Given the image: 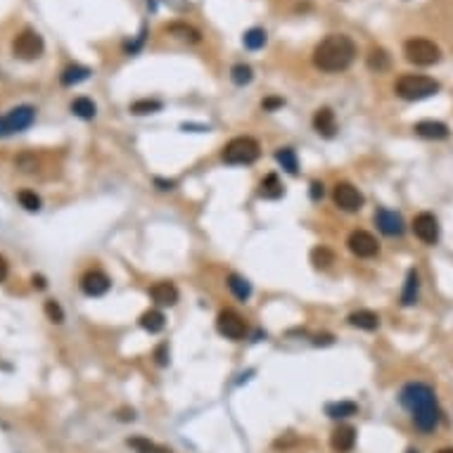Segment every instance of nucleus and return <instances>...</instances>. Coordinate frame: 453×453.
Here are the masks:
<instances>
[{
    "label": "nucleus",
    "instance_id": "1",
    "mask_svg": "<svg viewBox=\"0 0 453 453\" xmlns=\"http://www.w3.org/2000/svg\"><path fill=\"white\" fill-rule=\"evenodd\" d=\"M399 401L413 415V422L420 432H434L441 422V411L437 404V394L425 382H409L399 394Z\"/></svg>",
    "mask_w": 453,
    "mask_h": 453
},
{
    "label": "nucleus",
    "instance_id": "2",
    "mask_svg": "<svg viewBox=\"0 0 453 453\" xmlns=\"http://www.w3.org/2000/svg\"><path fill=\"white\" fill-rule=\"evenodd\" d=\"M354 57H356V45H354L352 38L344 36V33H330L313 50V65L320 72L337 74L352 65Z\"/></svg>",
    "mask_w": 453,
    "mask_h": 453
},
{
    "label": "nucleus",
    "instance_id": "3",
    "mask_svg": "<svg viewBox=\"0 0 453 453\" xmlns=\"http://www.w3.org/2000/svg\"><path fill=\"white\" fill-rule=\"evenodd\" d=\"M394 90L404 100H425V97L439 93V81L429 76H420V74H404L394 85Z\"/></svg>",
    "mask_w": 453,
    "mask_h": 453
},
{
    "label": "nucleus",
    "instance_id": "4",
    "mask_svg": "<svg viewBox=\"0 0 453 453\" xmlns=\"http://www.w3.org/2000/svg\"><path fill=\"white\" fill-rule=\"evenodd\" d=\"M261 154V147L254 138L249 135H240V138H233L226 147H223V162L226 164H254Z\"/></svg>",
    "mask_w": 453,
    "mask_h": 453
},
{
    "label": "nucleus",
    "instance_id": "5",
    "mask_svg": "<svg viewBox=\"0 0 453 453\" xmlns=\"http://www.w3.org/2000/svg\"><path fill=\"white\" fill-rule=\"evenodd\" d=\"M404 55L406 60L418 67H432L441 60L439 45L434 41H427V38H411V41H406Z\"/></svg>",
    "mask_w": 453,
    "mask_h": 453
},
{
    "label": "nucleus",
    "instance_id": "6",
    "mask_svg": "<svg viewBox=\"0 0 453 453\" xmlns=\"http://www.w3.org/2000/svg\"><path fill=\"white\" fill-rule=\"evenodd\" d=\"M45 50V43H43V36L33 28H24L22 33H17V38L13 41V53L15 57L24 62H33L43 55Z\"/></svg>",
    "mask_w": 453,
    "mask_h": 453
},
{
    "label": "nucleus",
    "instance_id": "7",
    "mask_svg": "<svg viewBox=\"0 0 453 453\" xmlns=\"http://www.w3.org/2000/svg\"><path fill=\"white\" fill-rule=\"evenodd\" d=\"M332 202L340 206L342 211L347 214H354V211H361L363 209V195L359 192V188H354L352 183H337L332 188Z\"/></svg>",
    "mask_w": 453,
    "mask_h": 453
},
{
    "label": "nucleus",
    "instance_id": "8",
    "mask_svg": "<svg viewBox=\"0 0 453 453\" xmlns=\"http://www.w3.org/2000/svg\"><path fill=\"white\" fill-rule=\"evenodd\" d=\"M216 328L223 337H228V340H245V335H247V323H245V318L240 316L238 311H233V308H226V311L219 313V318H216Z\"/></svg>",
    "mask_w": 453,
    "mask_h": 453
},
{
    "label": "nucleus",
    "instance_id": "9",
    "mask_svg": "<svg viewBox=\"0 0 453 453\" xmlns=\"http://www.w3.org/2000/svg\"><path fill=\"white\" fill-rule=\"evenodd\" d=\"M347 245H349V249H352V254L359 256V259H370V256H375L377 252H380V242H377L375 235L368 231H354L349 235Z\"/></svg>",
    "mask_w": 453,
    "mask_h": 453
},
{
    "label": "nucleus",
    "instance_id": "10",
    "mask_svg": "<svg viewBox=\"0 0 453 453\" xmlns=\"http://www.w3.org/2000/svg\"><path fill=\"white\" fill-rule=\"evenodd\" d=\"M3 122H5V129H8V135L22 133V131H26L28 126L36 122V110L31 105H19L5 114Z\"/></svg>",
    "mask_w": 453,
    "mask_h": 453
},
{
    "label": "nucleus",
    "instance_id": "11",
    "mask_svg": "<svg viewBox=\"0 0 453 453\" xmlns=\"http://www.w3.org/2000/svg\"><path fill=\"white\" fill-rule=\"evenodd\" d=\"M413 233H415V238L420 240V242L437 245V240H439V221H437V216L429 214V211H422V214H418L415 219H413Z\"/></svg>",
    "mask_w": 453,
    "mask_h": 453
},
{
    "label": "nucleus",
    "instance_id": "12",
    "mask_svg": "<svg viewBox=\"0 0 453 453\" xmlns=\"http://www.w3.org/2000/svg\"><path fill=\"white\" fill-rule=\"evenodd\" d=\"M81 292L83 295H88V297H102V295H107L112 288V280H110V275H107L105 271H100V268H93V271H88V273H83V278H81Z\"/></svg>",
    "mask_w": 453,
    "mask_h": 453
},
{
    "label": "nucleus",
    "instance_id": "13",
    "mask_svg": "<svg viewBox=\"0 0 453 453\" xmlns=\"http://www.w3.org/2000/svg\"><path fill=\"white\" fill-rule=\"evenodd\" d=\"M375 223L385 235H401L404 233V219L397 214V211H389V209H377L375 211Z\"/></svg>",
    "mask_w": 453,
    "mask_h": 453
},
{
    "label": "nucleus",
    "instance_id": "14",
    "mask_svg": "<svg viewBox=\"0 0 453 453\" xmlns=\"http://www.w3.org/2000/svg\"><path fill=\"white\" fill-rule=\"evenodd\" d=\"M150 297L157 306H174L179 302V290H176L174 283H154L150 288Z\"/></svg>",
    "mask_w": 453,
    "mask_h": 453
},
{
    "label": "nucleus",
    "instance_id": "15",
    "mask_svg": "<svg viewBox=\"0 0 453 453\" xmlns=\"http://www.w3.org/2000/svg\"><path fill=\"white\" fill-rule=\"evenodd\" d=\"M330 444L337 453H349L354 446H356V429L349 427V425L337 427L330 437Z\"/></svg>",
    "mask_w": 453,
    "mask_h": 453
},
{
    "label": "nucleus",
    "instance_id": "16",
    "mask_svg": "<svg viewBox=\"0 0 453 453\" xmlns=\"http://www.w3.org/2000/svg\"><path fill=\"white\" fill-rule=\"evenodd\" d=\"M313 129L318 131V135L323 138H332L337 133V122H335V112L328 110V107H320V110L313 114Z\"/></svg>",
    "mask_w": 453,
    "mask_h": 453
},
{
    "label": "nucleus",
    "instance_id": "17",
    "mask_svg": "<svg viewBox=\"0 0 453 453\" xmlns=\"http://www.w3.org/2000/svg\"><path fill=\"white\" fill-rule=\"evenodd\" d=\"M413 131H415L420 138H427V140H444V138H449V126L441 124V122H432V119H427V122H418L413 126Z\"/></svg>",
    "mask_w": 453,
    "mask_h": 453
},
{
    "label": "nucleus",
    "instance_id": "18",
    "mask_svg": "<svg viewBox=\"0 0 453 453\" xmlns=\"http://www.w3.org/2000/svg\"><path fill=\"white\" fill-rule=\"evenodd\" d=\"M285 195V186L283 181L278 179L275 174L263 176V181L259 183V197L263 199H280Z\"/></svg>",
    "mask_w": 453,
    "mask_h": 453
},
{
    "label": "nucleus",
    "instance_id": "19",
    "mask_svg": "<svg viewBox=\"0 0 453 453\" xmlns=\"http://www.w3.org/2000/svg\"><path fill=\"white\" fill-rule=\"evenodd\" d=\"M349 325H354L359 330H377L380 328V316L368 311V308H361V311H354L349 316Z\"/></svg>",
    "mask_w": 453,
    "mask_h": 453
},
{
    "label": "nucleus",
    "instance_id": "20",
    "mask_svg": "<svg viewBox=\"0 0 453 453\" xmlns=\"http://www.w3.org/2000/svg\"><path fill=\"white\" fill-rule=\"evenodd\" d=\"M418 292H420V278H418V273L411 268L409 275H406L404 292H401V304H404V306H413V304L418 302Z\"/></svg>",
    "mask_w": 453,
    "mask_h": 453
},
{
    "label": "nucleus",
    "instance_id": "21",
    "mask_svg": "<svg viewBox=\"0 0 453 453\" xmlns=\"http://www.w3.org/2000/svg\"><path fill=\"white\" fill-rule=\"evenodd\" d=\"M164 325H166V318H164L162 311H157V308H152V311H145L140 316V328L147 330L150 335H154V332H162Z\"/></svg>",
    "mask_w": 453,
    "mask_h": 453
},
{
    "label": "nucleus",
    "instance_id": "22",
    "mask_svg": "<svg viewBox=\"0 0 453 453\" xmlns=\"http://www.w3.org/2000/svg\"><path fill=\"white\" fill-rule=\"evenodd\" d=\"M88 76H90V69H88V67H83V65H72V67H67L65 72H62L60 81H62V85H76V83L85 81Z\"/></svg>",
    "mask_w": 453,
    "mask_h": 453
},
{
    "label": "nucleus",
    "instance_id": "23",
    "mask_svg": "<svg viewBox=\"0 0 453 453\" xmlns=\"http://www.w3.org/2000/svg\"><path fill=\"white\" fill-rule=\"evenodd\" d=\"M275 159H278V164L283 166L288 174H292V176L299 174V162H297V154L292 147H280V150L275 152Z\"/></svg>",
    "mask_w": 453,
    "mask_h": 453
},
{
    "label": "nucleus",
    "instance_id": "24",
    "mask_svg": "<svg viewBox=\"0 0 453 453\" xmlns=\"http://www.w3.org/2000/svg\"><path fill=\"white\" fill-rule=\"evenodd\" d=\"M325 413H328L330 418H335V420H340V418L356 415L359 406L354 404V401H337V404H328V406H325Z\"/></svg>",
    "mask_w": 453,
    "mask_h": 453
},
{
    "label": "nucleus",
    "instance_id": "25",
    "mask_svg": "<svg viewBox=\"0 0 453 453\" xmlns=\"http://www.w3.org/2000/svg\"><path fill=\"white\" fill-rule=\"evenodd\" d=\"M228 288H231V292H233L235 297H238L240 302H247V299H249V295H252V285H249L245 278H240V275H235V273L228 275Z\"/></svg>",
    "mask_w": 453,
    "mask_h": 453
},
{
    "label": "nucleus",
    "instance_id": "26",
    "mask_svg": "<svg viewBox=\"0 0 453 453\" xmlns=\"http://www.w3.org/2000/svg\"><path fill=\"white\" fill-rule=\"evenodd\" d=\"M72 114H76L79 119H93L97 114V107L90 97H76L72 102Z\"/></svg>",
    "mask_w": 453,
    "mask_h": 453
},
{
    "label": "nucleus",
    "instance_id": "27",
    "mask_svg": "<svg viewBox=\"0 0 453 453\" xmlns=\"http://www.w3.org/2000/svg\"><path fill=\"white\" fill-rule=\"evenodd\" d=\"M389 55H387V50H382V48H372L370 53H368V67L372 69V72H387L389 69Z\"/></svg>",
    "mask_w": 453,
    "mask_h": 453
},
{
    "label": "nucleus",
    "instance_id": "28",
    "mask_svg": "<svg viewBox=\"0 0 453 453\" xmlns=\"http://www.w3.org/2000/svg\"><path fill=\"white\" fill-rule=\"evenodd\" d=\"M129 446H131V449H135L138 453H171L169 449H166V446L154 444V441L145 439V437H133V439H129Z\"/></svg>",
    "mask_w": 453,
    "mask_h": 453
},
{
    "label": "nucleus",
    "instance_id": "29",
    "mask_svg": "<svg viewBox=\"0 0 453 453\" xmlns=\"http://www.w3.org/2000/svg\"><path fill=\"white\" fill-rule=\"evenodd\" d=\"M242 43H245V48H249V50H259L266 45V31H263V28H249L242 36Z\"/></svg>",
    "mask_w": 453,
    "mask_h": 453
},
{
    "label": "nucleus",
    "instance_id": "30",
    "mask_svg": "<svg viewBox=\"0 0 453 453\" xmlns=\"http://www.w3.org/2000/svg\"><path fill=\"white\" fill-rule=\"evenodd\" d=\"M17 199H19V204L26 211H41V197L33 190H19L17 192Z\"/></svg>",
    "mask_w": 453,
    "mask_h": 453
},
{
    "label": "nucleus",
    "instance_id": "31",
    "mask_svg": "<svg viewBox=\"0 0 453 453\" xmlns=\"http://www.w3.org/2000/svg\"><path fill=\"white\" fill-rule=\"evenodd\" d=\"M311 261H313V266H318V268H328L330 263H335V254H332L328 247H316L311 252Z\"/></svg>",
    "mask_w": 453,
    "mask_h": 453
},
{
    "label": "nucleus",
    "instance_id": "32",
    "mask_svg": "<svg viewBox=\"0 0 453 453\" xmlns=\"http://www.w3.org/2000/svg\"><path fill=\"white\" fill-rule=\"evenodd\" d=\"M231 79L235 85H247L252 81V67L249 65H235L231 69Z\"/></svg>",
    "mask_w": 453,
    "mask_h": 453
},
{
    "label": "nucleus",
    "instance_id": "33",
    "mask_svg": "<svg viewBox=\"0 0 453 453\" xmlns=\"http://www.w3.org/2000/svg\"><path fill=\"white\" fill-rule=\"evenodd\" d=\"M162 110V102L159 100H138L131 105V112L133 114H154Z\"/></svg>",
    "mask_w": 453,
    "mask_h": 453
},
{
    "label": "nucleus",
    "instance_id": "34",
    "mask_svg": "<svg viewBox=\"0 0 453 453\" xmlns=\"http://www.w3.org/2000/svg\"><path fill=\"white\" fill-rule=\"evenodd\" d=\"M17 169L24 171V174H33V171L38 169V159H36V154H31V152L19 154V157H17Z\"/></svg>",
    "mask_w": 453,
    "mask_h": 453
},
{
    "label": "nucleus",
    "instance_id": "35",
    "mask_svg": "<svg viewBox=\"0 0 453 453\" xmlns=\"http://www.w3.org/2000/svg\"><path fill=\"white\" fill-rule=\"evenodd\" d=\"M166 31H171V33H179V38H186V41H192V43H197L199 41V33L195 31L192 26H186V24H171Z\"/></svg>",
    "mask_w": 453,
    "mask_h": 453
},
{
    "label": "nucleus",
    "instance_id": "36",
    "mask_svg": "<svg viewBox=\"0 0 453 453\" xmlns=\"http://www.w3.org/2000/svg\"><path fill=\"white\" fill-rule=\"evenodd\" d=\"M45 316H48L53 323H65V311H62V306L57 304L55 299H48L45 302Z\"/></svg>",
    "mask_w": 453,
    "mask_h": 453
},
{
    "label": "nucleus",
    "instance_id": "37",
    "mask_svg": "<svg viewBox=\"0 0 453 453\" xmlns=\"http://www.w3.org/2000/svg\"><path fill=\"white\" fill-rule=\"evenodd\" d=\"M283 105H285L283 97H266V100L261 102V107H263V110H268V112L278 110V107H283Z\"/></svg>",
    "mask_w": 453,
    "mask_h": 453
},
{
    "label": "nucleus",
    "instance_id": "38",
    "mask_svg": "<svg viewBox=\"0 0 453 453\" xmlns=\"http://www.w3.org/2000/svg\"><path fill=\"white\" fill-rule=\"evenodd\" d=\"M166 349H169L166 344H159L157 352H154V359H157L159 365H166V359H169V356H166Z\"/></svg>",
    "mask_w": 453,
    "mask_h": 453
},
{
    "label": "nucleus",
    "instance_id": "39",
    "mask_svg": "<svg viewBox=\"0 0 453 453\" xmlns=\"http://www.w3.org/2000/svg\"><path fill=\"white\" fill-rule=\"evenodd\" d=\"M323 192H325V190H323V183L313 181V183H311V197H313V199H320V197H323Z\"/></svg>",
    "mask_w": 453,
    "mask_h": 453
},
{
    "label": "nucleus",
    "instance_id": "40",
    "mask_svg": "<svg viewBox=\"0 0 453 453\" xmlns=\"http://www.w3.org/2000/svg\"><path fill=\"white\" fill-rule=\"evenodd\" d=\"M8 273H10L8 259H5V256L0 254V283H5V278H8Z\"/></svg>",
    "mask_w": 453,
    "mask_h": 453
},
{
    "label": "nucleus",
    "instance_id": "41",
    "mask_svg": "<svg viewBox=\"0 0 453 453\" xmlns=\"http://www.w3.org/2000/svg\"><path fill=\"white\" fill-rule=\"evenodd\" d=\"M31 283H33V288L45 290V278H43V275H33V278H31Z\"/></svg>",
    "mask_w": 453,
    "mask_h": 453
},
{
    "label": "nucleus",
    "instance_id": "42",
    "mask_svg": "<svg viewBox=\"0 0 453 453\" xmlns=\"http://www.w3.org/2000/svg\"><path fill=\"white\" fill-rule=\"evenodd\" d=\"M157 186H162V190H171V188H174L176 183H174V181H159V179H157Z\"/></svg>",
    "mask_w": 453,
    "mask_h": 453
},
{
    "label": "nucleus",
    "instance_id": "43",
    "mask_svg": "<svg viewBox=\"0 0 453 453\" xmlns=\"http://www.w3.org/2000/svg\"><path fill=\"white\" fill-rule=\"evenodd\" d=\"M8 135V129H5V122H3V117H0V138H5Z\"/></svg>",
    "mask_w": 453,
    "mask_h": 453
},
{
    "label": "nucleus",
    "instance_id": "44",
    "mask_svg": "<svg viewBox=\"0 0 453 453\" xmlns=\"http://www.w3.org/2000/svg\"><path fill=\"white\" fill-rule=\"evenodd\" d=\"M437 453H453V449L449 446V449H441V451H437Z\"/></svg>",
    "mask_w": 453,
    "mask_h": 453
},
{
    "label": "nucleus",
    "instance_id": "45",
    "mask_svg": "<svg viewBox=\"0 0 453 453\" xmlns=\"http://www.w3.org/2000/svg\"><path fill=\"white\" fill-rule=\"evenodd\" d=\"M406 453H418V451H415V449H409V451H406Z\"/></svg>",
    "mask_w": 453,
    "mask_h": 453
}]
</instances>
